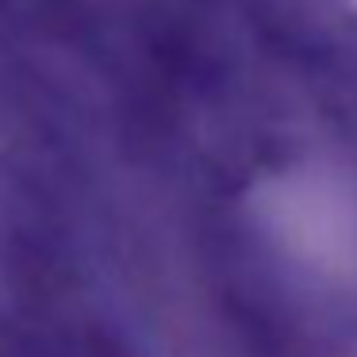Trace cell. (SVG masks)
Here are the masks:
<instances>
[{
	"label": "cell",
	"instance_id": "cell-1",
	"mask_svg": "<svg viewBox=\"0 0 357 357\" xmlns=\"http://www.w3.org/2000/svg\"><path fill=\"white\" fill-rule=\"evenodd\" d=\"M261 234L284 261L334 292L357 296V169L296 162L269 173L250 196Z\"/></svg>",
	"mask_w": 357,
	"mask_h": 357
}]
</instances>
